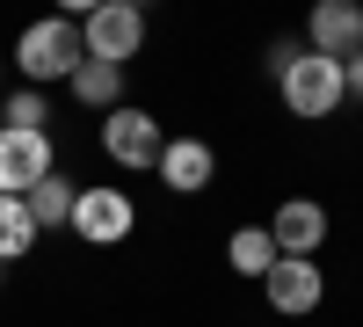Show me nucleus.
<instances>
[{
  "label": "nucleus",
  "instance_id": "1",
  "mask_svg": "<svg viewBox=\"0 0 363 327\" xmlns=\"http://www.w3.org/2000/svg\"><path fill=\"white\" fill-rule=\"evenodd\" d=\"M277 95H284L291 116H306V124H320V116H335V109L349 102V95H342V66H335V58H320V51H306V44L284 58Z\"/></svg>",
  "mask_w": 363,
  "mask_h": 327
},
{
  "label": "nucleus",
  "instance_id": "2",
  "mask_svg": "<svg viewBox=\"0 0 363 327\" xmlns=\"http://www.w3.org/2000/svg\"><path fill=\"white\" fill-rule=\"evenodd\" d=\"M80 58H87V51H80V22H73V15H44V22H29L22 44H15V66H22L29 87H44V80H73Z\"/></svg>",
  "mask_w": 363,
  "mask_h": 327
},
{
  "label": "nucleus",
  "instance_id": "3",
  "mask_svg": "<svg viewBox=\"0 0 363 327\" xmlns=\"http://www.w3.org/2000/svg\"><path fill=\"white\" fill-rule=\"evenodd\" d=\"M145 44V15L131 8V0H102V8H87L80 22V51L102 58V66H124V58H138Z\"/></svg>",
  "mask_w": 363,
  "mask_h": 327
},
{
  "label": "nucleus",
  "instance_id": "4",
  "mask_svg": "<svg viewBox=\"0 0 363 327\" xmlns=\"http://www.w3.org/2000/svg\"><path fill=\"white\" fill-rule=\"evenodd\" d=\"M160 145H167V138H160V116H153V109H131V102H124V109L102 116V153H109L116 167H160Z\"/></svg>",
  "mask_w": 363,
  "mask_h": 327
},
{
  "label": "nucleus",
  "instance_id": "5",
  "mask_svg": "<svg viewBox=\"0 0 363 327\" xmlns=\"http://www.w3.org/2000/svg\"><path fill=\"white\" fill-rule=\"evenodd\" d=\"M87 248H116V240H131V226H138V211H131V196L124 189H80L73 196V218H66Z\"/></svg>",
  "mask_w": 363,
  "mask_h": 327
},
{
  "label": "nucleus",
  "instance_id": "6",
  "mask_svg": "<svg viewBox=\"0 0 363 327\" xmlns=\"http://www.w3.org/2000/svg\"><path fill=\"white\" fill-rule=\"evenodd\" d=\"M269 240H277V255H291V262H313L327 248V204L320 196H284L277 218H269Z\"/></svg>",
  "mask_w": 363,
  "mask_h": 327
},
{
  "label": "nucleus",
  "instance_id": "7",
  "mask_svg": "<svg viewBox=\"0 0 363 327\" xmlns=\"http://www.w3.org/2000/svg\"><path fill=\"white\" fill-rule=\"evenodd\" d=\"M44 174H58V167H51V138L0 124V196H29Z\"/></svg>",
  "mask_w": 363,
  "mask_h": 327
},
{
  "label": "nucleus",
  "instance_id": "8",
  "mask_svg": "<svg viewBox=\"0 0 363 327\" xmlns=\"http://www.w3.org/2000/svg\"><path fill=\"white\" fill-rule=\"evenodd\" d=\"M262 299L277 306L284 320H306V313H320V299H327L320 262H291V255H277V270L262 277Z\"/></svg>",
  "mask_w": 363,
  "mask_h": 327
},
{
  "label": "nucleus",
  "instance_id": "9",
  "mask_svg": "<svg viewBox=\"0 0 363 327\" xmlns=\"http://www.w3.org/2000/svg\"><path fill=\"white\" fill-rule=\"evenodd\" d=\"M306 51H320V58H356L363 51V8L356 0H320V8L306 15Z\"/></svg>",
  "mask_w": 363,
  "mask_h": 327
},
{
  "label": "nucleus",
  "instance_id": "10",
  "mask_svg": "<svg viewBox=\"0 0 363 327\" xmlns=\"http://www.w3.org/2000/svg\"><path fill=\"white\" fill-rule=\"evenodd\" d=\"M153 174H160V182H167L174 196H196V189L211 182V174H218V153H211L203 138H167V145H160V167H153Z\"/></svg>",
  "mask_w": 363,
  "mask_h": 327
},
{
  "label": "nucleus",
  "instance_id": "11",
  "mask_svg": "<svg viewBox=\"0 0 363 327\" xmlns=\"http://www.w3.org/2000/svg\"><path fill=\"white\" fill-rule=\"evenodd\" d=\"M73 95L87 102V109H124V66H102V58H80L73 66Z\"/></svg>",
  "mask_w": 363,
  "mask_h": 327
},
{
  "label": "nucleus",
  "instance_id": "12",
  "mask_svg": "<svg viewBox=\"0 0 363 327\" xmlns=\"http://www.w3.org/2000/svg\"><path fill=\"white\" fill-rule=\"evenodd\" d=\"M225 262H233V277H269L277 270V240H269V226H240L233 233V248H225Z\"/></svg>",
  "mask_w": 363,
  "mask_h": 327
},
{
  "label": "nucleus",
  "instance_id": "13",
  "mask_svg": "<svg viewBox=\"0 0 363 327\" xmlns=\"http://www.w3.org/2000/svg\"><path fill=\"white\" fill-rule=\"evenodd\" d=\"M29 248H37V218H29V204L22 196H0V270L22 262Z\"/></svg>",
  "mask_w": 363,
  "mask_h": 327
},
{
  "label": "nucleus",
  "instance_id": "14",
  "mask_svg": "<svg viewBox=\"0 0 363 327\" xmlns=\"http://www.w3.org/2000/svg\"><path fill=\"white\" fill-rule=\"evenodd\" d=\"M73 196H80V189L66 182V174H44L22 204H29V218H37V233H44V226H66V218H73Z\"/></svg>",
  "mask_w": 363,
  "mask_h": 327
},
{
  "label": "nucleus",
  "instance_id": "15",
  "mask_svg": "<svg viewBox=\"0 0 363 327\" xmlns=\"http://www.w3.org/2000/svg\"><path fill=\"white\" fill-rule=\"evenodd\" d=\"M8 131H44V116H51V102H44V87H15L8 95Z\"/></svg>",
  "mask_w": 363,
  "mask_h": 327
},
{
  "label": "nucleus",
  "instance_id": "16",
  "mask_svg": "<svg viewBox=\"0 0 363 327\" xmlns=\"http://www.w3.org/2000/svg\"><path fill=\"white\" fill-rule=\"evenodd\" d=\"M342 95H349V102H363V51H356V58H342Z\"/></svg>",
  "mask_w": 363,
  "mask_h": 327
}]
</instances>
